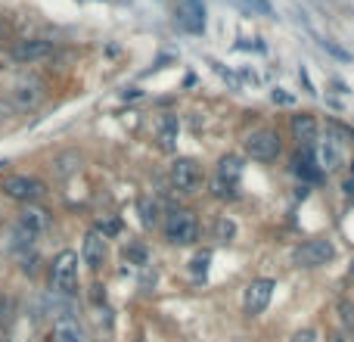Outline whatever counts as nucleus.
Wrapping results in <instances>:
<instances>
[{
	"label": "nucleus",
	"mask_w": 354,
	"mask_h": 342,
	"mask_svg": "<svg viewBox=\"0 0 354 342\" xmlns=\"http://www.w3.org/2000/svg\"><path fill=\"white\" fill-rule=\"evenodd\" d=\"M348 147H351V134L342 128V125H336V122H330L326 125V137L320 141L317 137V165L320 171H339L348 162Z\"/></svg>",
	"instance_id": "f257e3e1"
},
{
	"label": "nucleus",
	"mask_w": 354,
	"mask_h": 342,
	"mask_svg": "<svg viewBox=\"0 0 354 342\" xmlns=\"http://www.w3.org/2000/svg\"><path fill=\"white\" fill-rule=\"evenodd\" d=\"M239 187H243V159L239 156H224L214 168L212 177V193L218 199H236Z\"/></svg>",
	"instance_id": "f03ea898"
},
{
	"label": "nucleus",
	"mask_w": 354,
	"mask_h": 342,
	"mask_svg": "<svg viewBox=\"0 0 354 342\" xmlns=\"http://www.w3.org/2000/svg\"><path fill=\"white\" fill-rule=\"evenodd\" d=\"M50 287L56 296H72L78 289V252L62 249L50 264Z\"/></svg>",
	"instance_id": "7ed1b4c3"
},
{
	"label": "nucleus",
	"mask_w": 354,
	"mask_h": 342,
	"mask_svg": "<svg viewBox=\"0 0 354 342\" xmlns=\"http://www.w3.org/2000/svg\"><path fill=\"white\" fill-rule=\"evenodd\" d=\"M165 240L174 246H193L199 240V218L189 208H171L165 218Z\"/></svg>",
	"instance_id": "20e7f679"
},
{
	"label": "nucleus",
	"mask_w": 354,
	"mask_h": 342,
	"mask_svg": "<svg viewBox=\"0 0 354 342\" xmlns=\"http://www.w3.org/2000/svg\"><path fill=\"white\" fill-rule=\"evenodd\" d=\"M0 190H3V196H10V199H16V202H25V206H35V202L47 193V187H44L37 177H28V174H6L3 181H0Z\"/></svg>",
	"instance_id": "39448f33"
},
{
	"label": "nucleus",
	"mask_w": 354,
	"mask_h": 342,
	"mask_svg": "<svg viewBox=\"0 0 354 342\" xmlns=\"http://www.w3.org/2000/svg\"><path fill=\"white\" fill-rule=\"evenodd\" d=\"M336 258V246L324 237H314V240H305L301 246H295L292 252V262L299 268H320V264L333 262Z\"/></svg>",
	"instance_id": "423d86ee"
},
{
	"label": "nucleus",
	"mask_w": 354,
	"mask_h": 342,
	"mask_svg": "<svg viewBox=\"0 0 354 342\" xmlns=\"http://www.w3.org/2000/svg\"><path fill=\"white\" fill-rule=\"evenodd\" d=\"M280 150H283V141H280V134H277L274 128H258V131H252V134L245 137V153H249L252 159H258V162L277 159Z\"/></svg>",
	"instance_id": "0eeeda50"
},
{
	"label": "nucleus",
	"mask_w": 354,
	"mask_h": 342,
	"mask_svg": "<svg viewBox=\"0 0 354 342\" xmlns=\"http://www.w3.org/2000/svg\"><path fill=\"white\" fill-rule=\"evenodd\" d=\"M274 289H277V283L270 280V277H258V280H252L249 287H245V293H243V308H245V314H261L264 308L270 305V299H274Z\"/></svg>",
	"instance_id": "6e6552de"
},
{
	"label": "nucleus",
	"mask_w": 354,
	"mask_h": 342,
	"mask_svg": "<svg viewBox=\"0 0 354 342\" xmlns=\"http://www.w3.org/2000/svg\"><path fill=\"white\" fill-rule=\"evenodd\" d=\"M171 183L174 190H180V193H196V190L202 187V168L196 159H174L171 165Z\"/></svg>",
	"instance_id": "1a4fd4ad"
},
{
	"label": "nucleus",
	"mask_w": 354,
	"mask_h": 342,
	"mask_svg": "<svg viewBox=\"0 0 354 342\" xmlns=\"http://www.w3.org/2000/svg\"><path fill=\"white\" fill-rule=\"evenodd\" d=\"M174 12H177V22H180L189 35L205 31V3H202V0H174Z\"/></svg>",
	"instance_id": "9d476101"
},
{
	"label": "nucleus",
	"mask_w": 354,
	"mask_h": 342,
	"mask_svg": "<svg viewBox=\"0 0 354 342\" xmlns=\"http://www.w3.org/2000/svg\"><path fill=\"white\" fill-rule=\"evenodd\" d=\"M53 44L50 41H19L16 47H12V60L19 62H37V60H47V56H53Z\"/></svg>",
	"instance_id": "9b49d317"
},
{
	"label": "nucleus",
	"mask_w": 354,
	"mask_h": 342,
	"mask_svg": "<svg viewBox=\"0 0 354 342\" xmlns=\"http://www.w3.org/2000/svg\"><path fill=\"white\" fill-rule=\"evenodd\" d=\"M292 134L301 147H314L320 137V125L311 112H301V116H292Z\"/></svg>",
	"instance_id": "f8f14e48"
},
{
	"label": "nucleus",
	"mask_w": 354,
	"mask_h": 342,
	"mask_svg": "<svg viewBox=\"0 0 354 342\" xmlns=\"http://www.w3.org/2000/svg\"><path fill=\"white\" fill-rule=\"evenodd\" d=\"M81 258H84L87 268H93V271L103 264V258H106V237L100 231H91L84 237V243H81Z\"/></svg>",
	"instance_id": "ddd939ff"
},
{
	"label": "nucleus",
	"mask_w": 354,
	"mask_h": 342,
	"mask_svg": "<svg viewBox=\"0 0 354 342\" xmlns=\"http://www.w3.org/2000/svg\"><path fill=\"white\" fill-rule=\"evenodd\" d=\"M19 227L28 233H44L50 227V215L37 206H25L22 215H19Z\"/></svg>",
	"instance_id": "4468645a"
},
{
	"label": "nucleus",
	"mask_w": 354,
	"mask_h": 342,
	"mask_svg": "<svg viewBox=\"0 0 354 342\" xmlns=\"http://www.w3.org/2000/svg\"><path fill=\"white\" fill-rule=\"evenodd\" d=\"M41 100H44V87L37 84V81H31V84H19L16 91H12V106H16V109H35Z\"/></svg>",
	"instance_id": "2eb2a0df"
},
{
	"label": "nucleus",
	"mask_w": 354,
	"mask_h": 342,
	"mask_svg": "<svg viewBox=\"0 0 354 342\" xmlns=\"http://www.w3.org/2000/svg\"><path fill=\"white\" fill-rule=\"evenodd\" d=\"M53 333H56V342H87L84 333H81L78 321L68 318V314H59L53 324Z\"/></svg>",
	"instance_id": "dca6fc26"
},
{
	"label": "nucleus",
	"mask_w": 354,
	"mask_h": 342,
	"mask_svg": "<svg viewBox=\"0 0 354 342\" xmlns=\"http://www.w3.org/2000/svg\"><path fill=\"white\" fill-rule=\"evenodd\" d=\"M295 174L299 177H305V181H320L324 177V171H320L317 165V159H314V153H311V147H305L299 156H295Z\"/></svg>",
	"instance_id": "f3484780"
},
{
	"label": "nucleus",
	"mask_w": 354,
	"mask_h": 342,
	"mask_svg": "<svg viewBox=\"0 0 354 342\" xmlns=\"http://www.w3.org/2000/svg\"><path fill=\"white\" fill-rule=\"evenodd\" d=\"M156 131H159V143H162V150L174 153V150H177V131H180L177 118H174V116H162L159 122H156Z\"/></svg>",
	"instance_id": "a211bd4d"
},
{
	"label": "nucleus",
	"mask_w": 354,
	"mask_h": 342,
	"mask_svg": "<svg viewBox=\"0 0 354 342\" xmlns=\"http://www.w3.org/2000/svg\"><path fill=\"white\" fill-rule=\"evenodd\" d=\"M339 312V324H342V333H354V302L351 299H342L336 305Z\"/></svg>",
	"instance_id": "6ab92c4d"
},
{
	"label": "nucleus",
	"mask_w": 354,
	"mask_h": 342,
	"mask_svg": "<svg viewBox=\"0 0 354 342\" xmlns=\"http://www.w3.org/2000/svg\"><path fill=\"white\" fill-rule=\"evenodd\" d=\"M140 218H143V224L147 227H153L156 221H159V206H156L153 199H147V196L140 199Z\"/></svg>",
	"instance_id": "aec40b11"
},
{
	"label": "nucleus",
	"mask_w": 354,
	"mask_h": 342,
	"mask_svg": "<svg viewBox=\"0 0 354 342\" xmlns=\"http://www.w3.org/2000/svg\"><path fill=\"white\" fill-rule=\"evenodd\" d=\"M233 233H236V224H233L230 218H218V224H214V237L221 240V243H227V240H233Z\"/></svg>",
	"instance_id": "412c9836"
},
{
	"label": "nucleus",
	"mask_w": 354,
	"mask_h": 342,
	"mask_svg": "<svg viewBox=\"0 0 354 342\" xmlns=\"http://www.w3.org/2000/svg\"><path fill=\"white\" fill-rule=\"evenodd\" d=\"M124 258L137 264H147V249L143 246H124Z\"/></svg>",
	"instance_id": "4be33fe9"
},
{
	"label": "nucleus",
	"mask_w": 354,
	"mask_h": 342,
	"mask_svg": "<svg viewBox=\"0 0 354 342\" xmlns=\"http://www.w3.org/2000/svg\"><path fill=\"white\" fill-rule=\"evenodd\" d=\"M208 262H212V252H202V255H196L193 258V274H205Z\"/></svg>",
	"instance_id": "5701e85b"
},
{
	"label": "nucleus",
	"mask_w": 354,
	"mask_h": 342,
	"mask_svg": "<svg viewBox=\"0 0 354 342\" xmlns=\"http://www.w3.org/2000/svg\"><path fill=\"white\" fill-rule=\"evenodd\" d=\"M289 342H317V330H311V327H305V330H299Z\"/></svg>",
	"instance_id": "b1692460"
},
{
	"label": "nucleus",
	"mask_w": 354,
	"mask_h": 342,
	"mask_svg": "<svg viewBox=\"0 0 354 342\" xmlns=\"http://www.w3.org/2000/svg\"><path fill=\"white\" fill-rule=\"evenodd\" d=\"M100 233H103V237H115V233H118V221H106V224H100Z\"/></svg>",
	"instance_id": "393cba45"
},
{
	"label": "nucleus",
	"mask_w": 354,
	"mask_h": 342,
	"mask_svg": "<svg viewBox=\"0 0 354 342\" xmlns=\"http://www.w3.org/2000/svg\"><path fill=\"white\" fill-rule=\"evenodd\" d=\"M12 112H16V106H12V103H3V100H0V118L12 116Z\"/></svg>",
	"instance_id": "a878e982"
},
{
	"label": "nucleus",
	"mask_w": 354,
	"mask_h": 342,
	"mask_svg": "<svg viewBox=\"0 0 354 342\" xmlns=\"http://www.w3.org/2000/svg\"><path fill=\"white\" fill-rule=\"evenodd\" d=\"M274 103H292V97H289V93H280V91H274Z\"/></svg>",
	"instance_id": "bb28decb"
},
{
	"label": "nucleus",
	"mask_w": 354,
	"mask_h": 342,
	"mask_svg": "<svg viewBox=\"0 0 354 342\" xmlns=\"http://www.w3.org/2000/svg\"><path fill=\"white\" fill-rule=\"evenodd\" d=\"M342 190H345V193H348V196H354V174L348 177V181H345L342 183Z\"/></svg>",
	"instance_id": "cd10ccee"
},
{
	"label": "nucleus",
	"mask_w": 354,
	"mask_h": 342,
	"mask_svg": "<svg viewBox=\"0 0 354 342\" xmlns=\"http://www.w3.org/2000/svg\"><path fill=\"white\" fill-rule=\"evenodd\" d=\"M6 31H10V28H6V22H3V19H0V37H3Z\"/></svg>",
	"instance_id": "c85d7f7f"
},
{
	"label": "nucleus",
	"mask_w": 354,
	"mask_h": 342,
	"mask_svg": "<svg viewBox=\"0 0 354 342\" xmlns=\"http://www.w3.org/2000/svg\"><path fill=\"white\" fill-rule=\"evenodd\" d=\"M351 274H354V262H351Z\"/></svg>",
	"instance_id": "c756f323"
}]
</instances>
